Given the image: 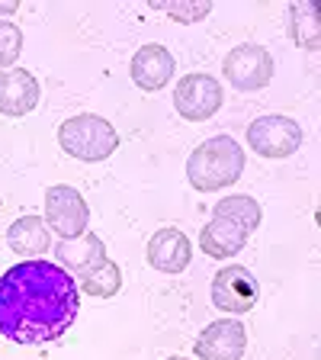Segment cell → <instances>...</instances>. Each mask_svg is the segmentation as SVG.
Returning <instances> with one entry per match:
<instances>
[{"instance_id": "obj_18", "label": "cell", "mask_w": 321, "mask_h": 360, "mask_svg": "<svg viewBox=\"0 0 321 360\" xmlns=\"http://www.w3.org/2000/svg\"><path fill=\"white\" fill-rule=\"evenodd\" d=\"M318 4H292L289 7V39L306 52H318Z\"/></svg>"}, {"instance_id": "obj_14", "label": "cell", "mask_w": 321, "mask_h": 360, "mask_svg": "<svg viewBox=\"0 0 321 360\" xmlns=\"http://www.w3.org/2000/svg\"><path fill=\"white\" fill-rule=\"evenodd\" d=\"M7 248L22 261H36L42 257L48 248H52V232L45 225L42 216L30 212V216H20L13 225L7 229Z\"/></svg>"}, {"instance_id": "obj_11", "label": "cell", "mask_w": 321, "mask_h": 360, "mask_svg": "<svg viewBox=\"0 0 321 360\" xmlns=\"http://www.w3.org/2000/svg\"><path fill=\"white\" fill-rule=\"evenodd\" d=\"M193 264V245L177 225H164L148 238V267L157 274H183Z\"/></svg>"}, {"instance_id": "obj_3", "label": "cell", "mask_w": 321, "mask_h": 360, "mask_svg": "<svg viewBox=\"0 0 321 360\" xmlns=\"http://www.w3.org/2000/svg\"><path fill=\"white\" fill-rule=\"evenodd\" d=\"M58 145L65 155L87 161V165H97V161H106V158L116 155L119 132L110 120L97 116V112H77V116H71L58 126Z\"/></svg>"}, {"instance_id": "obj_19", "label": "cell", "mask_w": 321, "mask_h": 360, "mask_svg": "<svg viewBox=\"0 0 321 360\" xmlns=\"http://www.w3.org/2000/svg\"><path fill=\"white\" fill-rule=\"evenodd\" d=\"M22 52V30L16 22H0V71H7V68L16 65Z\"/></svg>"}, {"instance_id": "obj_1", "label": "cell", "mask_w": 321, "mask_h": 360, "mask_svg": "<svg viewBox=\"0 0 321 360\" xmlns=\"http://www.w3.org/2000/svg\"><path fill=\"white\" fill-rule=\"evenodd\" d=\"M81 312L77 280L55 261H20L0 277V335L22 347L58 341Z\"/></svg>"}, {"instance_id": "obj_15", "label": "cell", "mask_w": 321, "mask_h": 360, "mask_svg": "<svg viewBox=\"0 0 321 360\" xmlns=\"http://www.w3.org/2000/svg\"><path fill=\"white\" fill-rule=\"evenodd\" d=\"M247 238H251V235H247L241 225L212 216L209 222L199 229V251L216 257V261H232L241 248L247 245Z\"/></svg>"}, {"instance_id": "obj_10", "label": "cell", "mask_w": 321, "mask_h": 360, "mask_svg": "<svg viewBox=\"0 0 321 360\" xmlns=\"http://www.w3.org/2000/svg\"><path fill=\"white\" fill-rule=\"evenodd\" d=\"M173 68H177V61H173L171 49H164V45H157V42H148L132 55L129 75H132L138 90L157 94V90H164L167 84L173 81Z\"/></svg>"}, {"instance_id": "obj_9", "label": "cell", "mask_w": 321, "mask_h": 360, "mask_svg": "<svg viewBox=\"0 0 321 360\" xmlns=\"http://www.w3.org/2000/svg\"><path fill=\"white\" fill-rule=\"evenodd\" d=\"M247 351V328L241 319H216L193 341L199 360H241Z\"/></svg>"}, {"instance_id": "obj_20", "label": "cell", "mask_w": 321, "mask_h": 360, "mask_svg": "<svg viewBox=\"0 0 321 360\" xmlns=\"http://www.w3.org/2000/svg\"><path fill=\"white\" fill-rule=\"evenodd\" d=\"M151 7H155L157 13L177 20V22H199L212 13V4H167V0H157Z\"/></svg>"}, {"instance_id": "obj_12", "label": "cell", "mask_w": 321, "mask_h": 360, "mask_svg": "<svg viewBox=\"0 0 321 360\" xmlns=\"http://www.w3.org/2000/svg\"><path fill=\"white\" fill-rule=\"evenodd\" d=\"M42 87L26 68H7L0 71V116L22 120L39 106Z\"/></svg>"}, {"instance_id": "obj_5", "label": "cell", "mask_w": 321, "mask_h": 360, "mask_svg": "<svg viewBox=\"0 0 321 360\" xmlns=\"http://www.w3.org/2000/svg\"><path fill=\"white\" fill-rule=\"evenodd\" d=\"M42 219L52 235H58L61 241H71L87 232L90 206L77 187H71V184H52V187L45 190V216Z\"/></svg>"}, {"instance_id": "obj_6", "label": "cell", "mask_w": 321, "mask_h": 360, "mask_svg": "<svg viewBox=\"0 0 321 360\" xmlns=\"http://www.w3.org/2000/svg\"><path fill=\"white\" fill-rule=\"evenodd\" d=\"M273 71H277L273 55H270L263 45H257V42L235 45L232 52L225 55V61H222L225 81L232 84L235 90H241V94H257V90L270 87Z\"/></svg>"}, {"instance_id": "obj_8", "label": "cell", "mask_w": 321, "mask_h": 360, "mask_svg": "<svg viewBox=\"0 0 321 360\" xmlns=\"http://www.w3.org/2000/svg\"><path fill=\"white\" fill-rule=\"evenodd\" d=\"M212 306L218 312H232V315H244L257 306L261 300V283L247 267L241 264H225V267L216 270L212 277Z\"/></svg>"}, {"instance_id": "obj_16", "label": "cell", "mask_w": 321, "mask_h": 360, "mask_svg": "<svg viewBox=\"0 0 321 360\" xmlns=\"http://www.w3.org/2000/svg\"><path fill=\"white\" fill-rule=\"evenodd\" d=\"M212 216L241 225L247 235L257 232V225L263 222L261 202H257L254 196H247V193H232V196H225V200H218L216 206H212Z\"/></svg>"}, {"instance_id": "obj_21", "label": "cell", "mask_w": 321, "mask_h": 360, "mask_svg": "<svg viewBox=\"0 0 321 360\" xmlns=\"http://www.w3.org/2000/svg\"><path fill=\"white\" fill-rule=\"evenodd\" d=\"M16 10H20V4H10V0H4V4H0V16H13Z\"/></svg>"}, {"instance_id": "obj_22", "label": "cell", "mask_w": 321, "mask_h": 360, "mask_svg": "<svg viewBox=\"0 0 321 360\" xmlns=\"http://www.w3.org/2000/svg\"><path fill=\"white\" fill-rule=\"evenodd\" d=\"M167 360H187V357H167Z\"/></svg>"}, {"instance_id": "obj_2", "label": "cell", "mask_w": 321, "mask_h": 360, "mask_svg": "<svg viewBox=\"0 0 321 360\" xmlns=\"http://www.w3.org/2000/svg\"><path fill=\"white\" fill-rule=\"evenodd\" d=\"M244 148L235 142L232 135H212L199 142L187 158V180L190 187L199 193H216L222 187L238 184L244 174Z\"/></svg>"}, {"instance_id": "obj_7", "label": "cell", "mask_w": 321, "mask_h": 360, "mask_svg": "<svg viewBox=\"0 0 321 360\" xmlns=\"http://www.w3.org/2000/svg\"><path fill=\"white\" fill-rule=\"evenodd\" d=\"M225 103L222 81L206 71H193V75L180 77L173 84V106L187 122H206L212 120Z\"/></svg>"}, {"instance_id": "obj_4", "label": "cell", "mask_w": 321, "mask_h": 360, "mask_svg": "<svg viewBox=\"0 0 321 360\" xmlns=\"http://www.w3.org/2000/svg\"><path fill=\"white\" fill-rule=\"evenodd\" d=\"M306 142V132L292 116H280V112H267V116H257L251 126H247V148L254 151L257 158H267V161H283L292 158Z\"/></svg>"}, {"instance_id": "obj_17", "label": "cell", "mask_w": 321, "mask_h": 360, "mask_svg": "<svg viewBox=\"0 0 321 360\" xmlns=\"http://www.w3.org/2000/svg\"><path fill=\"white\" fill-rule=\"evenodd\" d=\"M77 290L87 292V296H93V300H112V296L122 290V270H119V264L106 257L103 264H97L93 270H87V274H81V277H77Z\"/></svg>"}, {"instance_id": "obj_13", "label": "cell", "mask_w": 321, "mask_h": 360, "mask_svg": "<svg viewBox=\"0 0 321 360\" xmlns=\"http://www.w3.org/2000/svg\"><path fill=\"white\" fill-rule=\"evenodd\" d=\"M106 261V241L100 235H90L84 232L81 238H71V241H58L55 245V264L61 270H67L71 277H81L87 270H93L97 264Z\"/></svg>"}]
</instances>
